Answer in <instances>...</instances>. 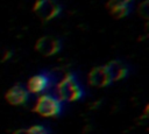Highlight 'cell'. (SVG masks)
Here are the masks:
<instances>
[{"label": "cell", "mask_w": 149, "mask_h": 134, "mask_svg": "<svg viewBox=\"0 0 149 134\" xmlns=\"http://www.w3.org/2000/svg\"><path fill=\"white\" fill-rule=\"evenodd\" d=\"M104 68H105V70L107 72V76H108V78H109L111 82L121 80L128 73L127 66L121 61H118V59L109 61L107 64L104 65Z\"/></svg>", "instance_id": "obj_6"}, {"label": "cell", "mask_w": 149, "mask_h": 134, "mask_svg": "<svg viewBox=\"0 0 149 134\" xmlns=\"http://www.w3.org/2000/svg\"><path fill=\"white\" fill-rule=\"evenodd\" d=\"M62 42L52 36H42L35 43V50L43 56H52L59 52Z\"/></svg>", "instance_id": "obj_4"}, {"label": "cell", "mask_w": 149, "mask_h": 134, "mask_svg": "<svg viewBox=\"0 0 149 134\" xmlns=\"http://www.w3.org/2000/svg\"><path fill=\"white\" fill-rule=\"evenodd\" d=\"M13 134H29V132H28V129H17Z\"/></svg>", "instance_id": "obj_13"}, {"label": "cell", "mask_w": 149, "mask_h": 134, "mask_svg": "<svg viewBox=\"0 0 149 134\" xmlns=\"http://www.w3.org/2000/svg\"><path fill=\"white\" fill-rule=\"evenodd\" d=\"M106 8L114 19L126 17L130 13V9H132L129 3H123L116 0H108L106 2Z\"/></svg>", "instance_id": "obj_9"}, {"label": "cell", "mask_w": 149, "mask_h": 134, "mask_svg": "<svg viewBox=\"0 0 149 134\" xmlns=\"http://www.w3.org/2000/svg\"><path fill=\"white\" fill-rule=\"evenodd\" d=\"M33 10L40 20L45 22L58 16L62 12V6L55 0H35Z\"/></svg>", "instance_id": "obj_3"}, {"label": "cell", "mask_w": 149, "mask_h": 134, "mask_svg": "<svg viewBox=\"0 0 149 134\" xmlns=\"http://www.w3.org/2000/svg\"><path fill=\"white\" fill-rule=\"evenodd\" d=\"M51 84V78L49 73L42 72L38 75L33 76L31 78H29L27 87H28V92L30 93H41L43 91H45Z\"/></svg>", "instance_id": "obj_5"}, {"label": "cell", "mask_w": 149, "mask_h": 134, "mask_svg": "<svg viewBox=\"0 0 149 134\" xmlns=\"http://www.w3.org/2000/svg\"><path fill=\"white\" fill-rule=\"evenodd\" d=\"M137 13L144 20H148L149 19V2H148V0H144V1H142V2L139 3V6H137Z\"/></svg>", "instance_id": "obj_10"}, {"label": "cell", "mask_w": 149, "mask_h": 134, "mask_svg": "<svg viewBox=\"0 0 149 134\" xmlns=\"http://www.w3.org/2000/svg\"><path fill=\"white\" fill-rule=\"evenodd\" d=\"M34 112L42 117H56L62 112V101L57 97L43 94L37 98Z\"/></svg>", "instance_id": "obj_2"}, {"label": "cell", "mask_w": 149, "mask_h": 134, "mask_svg": "<svg viewBox=\"0 0 149 134\" xmlns=\"http://www.w3.org/2000/svg\"><path fill=\"white\" fill-rule=\"evenodd\" d=\"M5 99L10 105H23L28 100V91L21 85H14L6 92Z\"/></svg>", "instance_id": "obj_8"}, {"label": "cell", "mask_w": 149, "mask_h": 134, "mask_svg": "<svg viewBox=\"0 0 149 134\" xmlns=\"http://www.w3.org/2000/svg\"><path fill=\"white\" fill-rule=\"evenodd\" d=\"M116 1H120V2H123V3H129V5H130V2H132L133 0H116Z\"/></svg>", "instance_id": "obj_14"}, {"label": "cell", "mask_w": 149, "mask_h": 134, "mask_svg": "<svg viewBox=\"0 0 149 134\" xmlns=\"http://www.w3.org/2000/svg\"><path fill=\"white\" fill-rule=\"evenodd\" d=\"M87 80H88V84L94 87H105L112 83L107 76V72H106L104 65L93 68L88 72Z\"/></svg>", "instance_id": "obj_7"}, {"label": "cell", "mask_w": 149, "mask_h": 134, "mask_svg": "<svg viewBox=\"0 0 149 134\" xmlns=\"http://www.w3.org/2000/svg\"><path fill=\"white\" fill-rule=\"evenodd\" d=\"M12 55H13L12 50H8V49H5V48L0 47V63H3L6 61H8L12 57Z\"/></svg>", "instance_id": "obj_12"}, {"label": "cell", "mask_w": 149, "mask_h": 134, "mask_svg": "<svg viewBox=\"0 0 149 134\" xmlns=\"http://www.w3.org/2000/svg\"><path fill=\"white\" fill-rule=\"evenodd\" d=\"M29 134H48V131L45 129L44 126L42 125H35V126H31L29 129H28Z\"/></svg>", "instance_id": "obj_11"}, {"label": "cell", "mask_w": 149, "mask_h": 134, "mask_svg": "<svg viewBox=\"0 0 149 134\" xmlns=\"http://www.w3.org/2000/svg\"><path fill=\"white\" fill-rule=\"evenodd\" d=\"M57 98L61 101H76L84 96V91L76 80V76L66 72L56 85Z\"/></svg>", "instance_id": "obj_1"}]
</instances>
